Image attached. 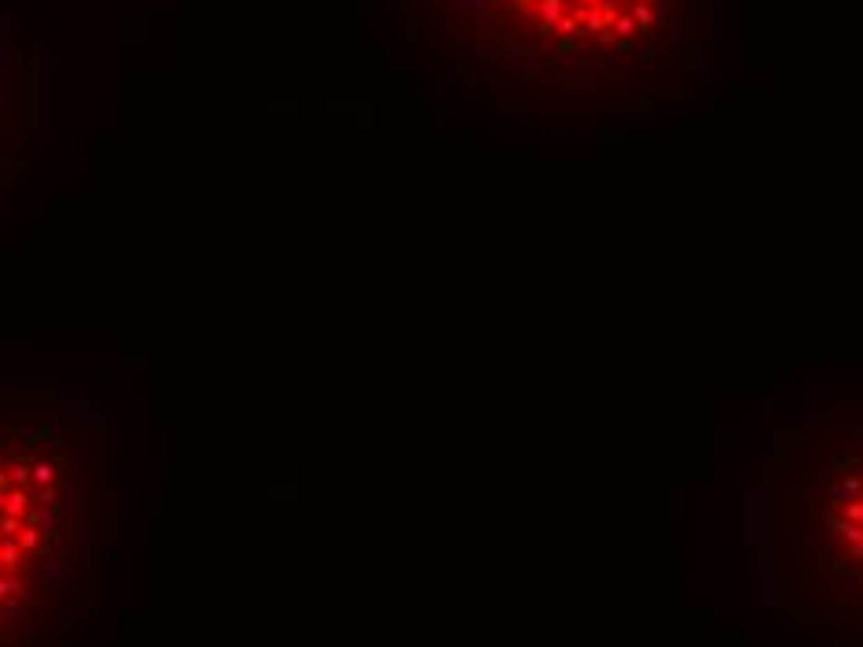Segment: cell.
<instances>
[{
  "instance_id": "6da1fadb",
  "label": "cell",
  "mask_w": 863,
  "mask_h": 647,
  "mask_svg": "<svg viewBox=\"0 0 863 647\" xmlns=\"http://www.w3.org/2000/svg\"><path fill=\"white\" fill-rule=\"evenodd\" d=\"M506 23L547 45L603 56L629 49L659 26L663 0H488Z\"/></svg>"
},
{
  "instance_id": "7a4b0ae2",
  "label": "cell",
  "mask_w": 863,
  "mask_h": 647,
  "mask_svg": "<svg viewBox=\"0 0 863 647\" xmlns=\"http://www.w3.org/2000/svg\"><path fill=\"white\" fill-rule=\"evenodd\" d=\"M23 554H26V551H23V547L15 543L12 536H0V562H4V569H8V573H12V569L19 566V558H23Z\"/></svg>"
},
{
  "instance_id": "3957f363",
  "label": "cell",
  "mask_w": 863,
  "mask_h": 647,
  "mask_svg": "<svg viewBox=\"0 0 863 647\" xmlns=\"http://www.w3.org/2000/svg\"><path fill=\"white\" fill-rule=\"evenodd\" d=\"M15 543L23 547V551H41V543H45V532H41L38 525H23L15 536Z\"/></svg>"
},
{
  "instance_id": "277c9868",
  "label": "cell",
  "mask_w": 863,
  "mask_h": 647,
  "mask_svg": "<svg viewBox=\"0 0 863 647\" xmlns=\"http://www.w3.org/2000/svg\"><path fill=\"white\" fill-rule=\"evenodd\" d=\"M8 484H12V488H34V480H30V461H26V458H19V461H12V465H8Z\"/></svg>"
},
{
  "instance_id": "5b68a950",
  "label": "cell",
  "mask_w": 863,
  "mask_h": 647,
  "mask_svg": "<svg viewBox=\"0 0 863 647\" xmlns=\"http://www.w3.org/2000/svg\"><path fill=\"white\" fill-rule=\"evenodd\" d=\"M23 596H26V584H23V580L0 573V602H4V599H23Z\"/></svg>"
},
{
  "instance_id": "8992f818",
  "label": "cell",
  "mask_w": 863,
  "mask_h": 647,
  "mask_svg": "<svg viewBox=\"0 0 863 647\" xmlns=\"http://www.w3.org/2000/svg\"><path fill=\"white\" fill-rule=\"evenodd\" d=\"M19 528H23V517H8V513H0V536H19Z\"/></svg>"
},
{
  "instance_id": "52a82bcc",
  "label": "cell",
  "mask_w": 863,
  "mask_h": 647,
  "mask_svg": "<svg viewBox=\"0 0 863 647\" xmlns=\"http://www.w3.org/2000/svg\"><path fill=\"white\" fill-rule=\"evenodd\" d=\"M0 488H12V484H8V469H0Z\"/></svg>"
},
{
  "instance_id": "ba28073f",
  "label": "cell",
  "mask_w": 863,
  "mask_h": 647,
  "mask_svg": "<svg viewBox=\"0 0 863 647\" xmlns=\"http://www.w3.org/2000/svg\"><path fill=\"white\" fill-rule=\"evenodd\" d=\"M0 573H4V562H0Z\"/></svg>"
}]
</instances>
